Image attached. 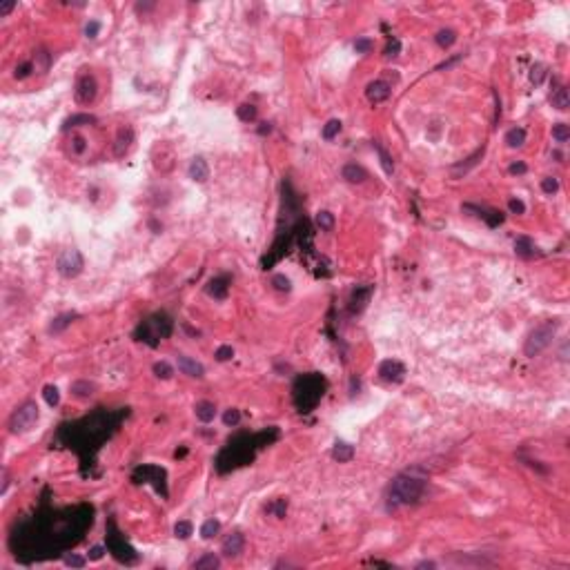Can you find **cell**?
<instances>
[{"instance_id":"obj_1","label":"cell","mask_w":570,"mask_h":570,"mask_svg":"<svg viewBox=\"0 0 570 570\" xmlns=\"http://www.w3.org/2000/svg\"><path fill=\"white\" fill-rule=\"evenodd\" d=\"M426 486H428V481L423 477H417L415 472H403V475L392 479L390 490H388V501L392 508L417 503L426 494Z\"/></svg>"},{"instance_id":"obj_2","label":"cell","mask_w":570,"mask_h":570,"mask_svg":"<svg viewBox=\"0 0 570 570\" xmlns=\"http://www.w3.org/2000/svg\"><path fill=\"white\" fill-rule=\"evenodd\" d=\"M321 396H323V379L319 376H303L294 385V399H297L301 412H308L310 408H314Z\"/></svg>"},{"instance_id":"obj_3","label":"cell","mask_w":570,"mask_h":570,"mask_svg":"<svg viewBox=\"0 0 570 570\" xmlns=\"http://www.w3.org/2000/svg\"><path fill=\"white\" fill-rule=\"evenodd\" d=\"M555 332H557V323H552V321H546V323L537 325L535 330L528 334V338H526L524 354H526V357H530V359L537 357V354H541L552 343Z\"/></svg>"},{"instance_id":"obj_4","label":"cell","mask_w":570,"mask_h":570,"mask_svg":"<svg viewBox=\"0 0 570 570\" xmlns=\"http://www.w3.org/2000/svg\"><path fill=\"white\" fill-rule=\"evenodd\" d=\"M38 406H36V401H25L20 408H16L14 415L9 417V430H12L14 434H23V432H29L31 428L38 423Z\"/></svg>"},{"instance_id":"obj_5","label":"cell","mask_w":570,"mask_h":570,"mask_svg":"<svg viewBox=\"0 0 570 570\" xmlns=\"http://www.w3.org/2000/svg\"><path fill=\"white\" fill-rule=\"evenodd\" d=\"M172 327L174 325H172L167 314H154L152 319H147L141 325V332H143L141 341H147L149 346H156L158 338H167L172 334Z\"/></svg>"},{"instance_id":"obj_6","label":"cell","mask_w":570,"mask_h":570,"mask_svg":"<svg viewBox=\"0 0 570 570\" xmlns=\"http://www.w3.org/2000/svg\"><path fill=\"white\" fill-rule=\"evenodd\" d=\"M56 267L65 278H76L85 267L83 254H80L78 250H74V247H69V250L61 252V256H58V261H56Z\"/></svg>"},{"instance_id":"obj_7","label":"cell","mask_w":570,"mask_h":570,"mask_svg":"<svg viewBox=\"0 0 570 570\" xmlns=\"http://www.w3.org/2000/svg\"><path fill=\"white\" fill-rule=\"evenodd\" d=\"M96 94H98V83L91 74H83L76 83V103L80 105H89L94 103Z\"/></svg>"},{"instance_id":"obj_8","label":"cell","mask_w":570,"mask_h":570,"mask_svg":"<svg viewBox=\"0 0 570 570\" xmlns=\"http://www.w3.org/2000/svg\"><path fill=\"white\" fill-rule=\"evenodd\" d=\"M379 376L383 381H388V383H401L403 376H406V365L401 361L388 359V361H383L379 365Z\"/></svg>"},{"instance_id":"obj_9","label":"cell","mask_w":570,"mask_h":570,"mask_svg":"<svg viewBox=\"0 0 570 570\" xmlns=\"http://www.w3.org/2000/svg\"><path fill=\"white\" fill-rule=\"evenodd\" d=\"M392 94V87L385 80H374V83H370L368 87H365V96H368L370 103L379 105V103H385V100L390 98Z\"/></svg>"},{"instance_id":"obj_10","label":"cell","mask_w":570,"mask_h":570,"mask_svg":"<svg viewBox=\"0 0 570 570\" xmlns=\"http://www.w3.org/2000/svg\"><path fill=\"white\" fill-rule=\"evenodd\" d=\"M243 548H245V537H243V532H232V535H227V537L223 539L220 552H223L225 557L234 559V557H239L241 552H243Z\"/></svg>"},{"instance_id":"obj_11","label":"cell","mask_w":570,"mask_h":570,"mask_svg":"<svg viewBox=\"0 0 570 570\" xmlns=\"http://www.w3.org/2000/svg\"><path fill=\"white\" fill-rule=\"evenodd\" d=\"M179 370L183 374L192 376V379H203L205 376V368L192 357H179Z\"/></svg>"},{"instance_id":"obj_12","label":"cell","mask_w":570,"mask_h":570,"mask_svg":"<svg viewBox=\"0 0 570 570\" xmlns=\"http://www.w3.org/2000/svg\"><path fill=\"white\" fill-rule=\"evenodd\" d=\"M132 143H134V132H132V127H123V130L118 132V136H116L114 154L118 156V158H121V156H125L127 152H130Z\"/></svg>"},{"instance_id":"obj_13","label":"cell","mask_w":570,"mask_h":570,"mask_svg":"<svg viewBox=\"0 0 570 570\" xmlns=\"http://www.w3.org/2000/svg\"><path fill=\"white\" fill-rule=\"evenodd\" d=\"M187 174H190V179H192V181H196V183H205V181L209 179V165L205 163V158L196 156V158L190 163V169H187Z\"/></svg>"},{"instance_id":"obj_14","label":"cell","mask_w":570,"mask_h":570,"mask_svg":"<svg viewBox=\"0 0 570 570\" xmlns=\"http://www.w3.org/2000/svg\"><path fill=\"white\" fill-rule=\"evenodd\" d=\"M227 290H230V278L227 276H218V278H212L207 283V294L214 299H225L227 297Z\"/></svg>"},{"instance_id":"obj_15","label":"cell","mask_w":570,"mask_h":570,"mask_svg":"<svg viewBox=\"0 0 570 570\" xmlns=\"http://www.w3.org/2000/svg\"><path fill=\"white\" fill-rule=\"evenodd\" d=\"M341 176L348 183H363L365 179H368V172H365L361 165H357V163H348V165H343Z\"/></svg>"},{"instance_id":"obj_16","label":"cell","mask_w":570,"mask_h":570,"mask_svg":"<svg viewBox=\"0 0 570 570\" xmlns=\"http://www.w3.org/2000/svg\"><path fill=\"white\" fill-rule=\"evenodd\" d=\"M332 459L338 461V464H348V461L354 459V445L346 443V441H338L332 448Z\"/></svg>"},{"instance_id":"obj_17","label":"cell","mask_w":570,"mask_h":570,"mask_svg":"<svg viewBox=\"0 0 570 570\" xmlns=\"http://www.w3.org/2000/svg\"><path fill=\"white\" fill-rule=\"evenodd\" d=\"M196 419L198 421H203V423H209V421H214V417H216V406H214L212 401H201V403H196Z\"/></svg>"},{"instance_id":"obj_18","label":"cell","mask_w":570,"mask_h":570,"mask_svg":"<svg viewBox=\"0 0 570 570\" xmlns=\"http://www.w3.org/2000/svg\"><path fill=\"white\" fill-rule=\"evenodd\" d=\"M515 252H517V256H521V259H532L535 256V243H532V239L519 236L515 241Z\"/></svg>"},{"instance_id":"obj_19","label":"cell","mask_w":570,"mask_h":570,"mask_svg":"<svg viewBox=\"0 0 570 570\" xmlns=\"http://www.w3.org/2000/svg\"><path fill=\"white\" fill-rule=\"evenodd\" d=\"M96 385L89 383V381H74L72 383V394L78 396V399H89L91 394H94Z\"/></svg>"},{"instance_id":"obj_20","label":"cell","mask_w":570,"mask_h":570,"mask_svg":"<svg viewBox=\"0 0 570 570\" xmlns=\"http://www.w3.org/2000/svg\"><path fill=\"white\" fill-rule=\"evenodd\" d=\"M370 294H372V288H363V290H357V292H354V297H352V312H361L365 305H368V301H370Z\"/></svg>"},{"instance_id":"obj_21","label":"cell","mask_w":570,"mask_h":570,"mask_svg":"<svg viewBox=\"0 0 570 570\" xmlns=\"http://www.w3.org/2000/svg\"><path fill=\"white\" fill-rule=\"evenodd\" d=\"M552 107H557L559 111H563V109H568L570 107V94H568V87H559L555 94H552Z\"/></svg>"},{"instance_id":"obj_22","label":"cell","mask_w":570,"mask_h":570,"mask_svg":"<svg viewBox=\"0 0 570 570\" xmlns=\"http://www.w3.org/2000/svg\"><path fill=\"white\" fill-rule=\"evenodd\" d=\"M505 143H508V147H512V149L521 147V145L526 143V130H521V127H512V130L505 134Z\"/></svg>"},{"instance_id":"obj_23","label":"cell","mask_w":570,"mask_h":570,"mask_svg":"<svg viewBox=\"0 0 570 570\" xmlns=\"http://www.w3.org/2000/svg\"><path fill=\"white\" fill-rule=\"evenodd\" d=\"M218 566H220V559L214 555V552H207V555H203L201 559H196V561H194L196 570H214Z\"/></svg>"},{"instance_id":"obj_24","label":"cell","mask_w":570,"mask_h":570,"mask_svg":"<svg viewBox=\"0 0 570 570\" xmlns=\"http://www.w3.org/2000/svg\"><path fill=\"white\" fill-rule=\"evenodd\" d=\"M74 319H76V314H74V312H67V314L56 316V319H53V323L49 325V332H53V334H58V332H63L65 327L72 325V321H74Z\"/></svg>"},{"instance_id":"obj_25","label":"cell","mask_w":570,"mask_h":570,"mask_svg":"<svg viewBox=\"0 0 570 570\" xmlns=\"http://www.w3.org/2000/svg\"><path fill=\"white\" fill-rule=\"evenodd\" d=\"M434 42H437L439 47H443V49H448V47H452L457 42V31L452 29H441L437 36H434Z\"/></svg>"},{"instance_id":"obj_26","label":"cell","mask_w":570,"mask_h":570,"mask_svg":"<svg viewBox=\"0 0 570 570\" xmlns=\"http://www.w3.org/2000/svg\"><path fill=\"white\" fill-rule=\"evenodd\" d=\"M94 121H96V118L89 116V114H74L72 118H67V121H65L63 130L67 132V130H72V127H78V125H83V123H85V125H89V123H94Z\"/></svg>"},{"instance_id":"obj_27","label":"cell","mask_w":570,"mask_h":570,"mask_svg":"<svg viewBox=\"0 0 570 570\" xmlns=\"http://www.w3.org/2000/svg\"><path fill=\"white\" fill-rule=\"evenodd\" d=\"M236 116H239L243 123H254L256 121V107L254 105H247V103L239 105V107H236Z\"/></svg>"},{"instance_id":"obj_28","label":"cell","mask_w":570,"mask_h":570,"mask_svg":"<svg viewBox=\"0 0 570 570\" xmlns=\"http://www.w3.org/2000/svg\"><path fill=\"white\" fill-rule=\"evenodd\" d=\"M316 225H319L321 230H325V232H330V230L334 227V214L327 212V209H321V212L316 214Z\"/></svg>"},{"instance_id":"obj_29","label":"cell","mask_w":570,"mask_h":570,"mask_svg":"<svg viewBox=\"0 0 570 570\" xmlns=\"http://www.w3.org/2000/svg\"><path fill=\"white\" fill-rule=\"evenodd\" d=\"M374 149H376V154H379V158H381V165H383V172L388 176H392V172H394V163H392V158H390V154L385 152L383 147H381L379 143H374Z\"/></svg>"},{"instance_id":"obj_30","label":"cell","mask_w":570,"mask_h":570,"mask_svg":"<svg viewBox=\"0 0 570 570\" xmlns=\"http://www.w3.org/2000/svg\"><path fill=\"white\" fill-rule=\"evenodd\" d=\"M192 532H194V526L190 524V521H179V524L174 526V537L176 539H190L192 537Z\"/></svg>"},{"instance_id":"obj_31","label":"cell","mask_w":570,"mask_h":570,"mask_svg":"<svg viewBox=\"0 0 570 570\" xmlns=\"http://www.w3.org/2000/svg\"><path fill=\"white\" fill-rule=\"evenodd\" d=\"M42 396H45L47 406H51V408H56L61 403V392H58L56 385H45L42 388Z\"/></svg>"},{"instance_id":"obj_32","label":"cell","mask_w":570,"mask_h":570,"mask_svg":"<svg viewBox=\"0 0 570 570\" xmlns=\"http://www.w3.org/2000/svg\"><path fill=\"white\" fill-rule=\"evenodd\" d=\"M218 530H220V524H218V521H216V519H207L205 524L201 526V537H203V539H212V537L216 535Z\"/></svg>"},{"instance_id":"obj_33","label":"cell","mask_w":570,"mask_h":570,"mask_svg":"<svg viewBox=\"0 0 570 570\" xmlns=\"http://www.w3.org/2000/svg\"><path fill=\"white\" fill-rule=\"evenodd\" d=\"M552 138H555L557 143H566L570 138V127L566 125V123H557V125L552 127Z\"/></svg>"},{"instance_id":"obj_34","label":"cell","mask_w":570,"mask_h":570,"mask_svg":"<svg viewBox=\"0 0 570 570\" xmlns=\"http://www.w3.org/2000/svg\"><path fill=\"white\" fill-rule=\"evenodd\" d=\"M338 132H341V121L332 118V121H327L325 127H323V138H325V141H332Z\"/></svg>"},{"instance_id":"obj_35","label":"cell","mask_w":570,"mask_h":570,"mask_svg":"<svg viewBox=\"0 0 570 570\" xmlns=\"http://www.w3.org/2000/svg\"><path fill=\"white\" fill-rule=\"evenodd\" d=\"M154 374L158 376V379H169V376L174 374V368L165 361H158V363H154Z\"/></svg>"},{"instance_id":"obj_36","label":"cell","mask_w":570,"mask_h":570,"mask_svg":"<svg viewBox=\"0 0 570 570\" xmlns=\"http://www.w3.org/2000/svg\"><path fill=\"white\" fill-rule=\"evenodd\" d=\"M239 421H241V412L236 410V408L225 410V415H223V423H225V426H236Z\"/></svg>"},{"instance_id":"obj_37","label":"cell","mask_w":570,"mask_h":570,"mask_svg":"<svg viewBox=\"0 0 570 570\" xmlns=\"http://www.w3.org/2000/svg\"><path fill=\"white\" fill-rule=\"evenodd\" d=\"M544 78H546V67L544 65H535L530 69V80L535 85H541V83H544Z\"/></svg>"},{"instance_id":"obj_38","label":"cell","mask_w":570,"mask_h":570,"mask_svg":"<svg viewBox=\"0 0 570 570\" xmlns=\"http://www.w3.org/2000/svg\"><path fill=\"white\" fill-rule=\"evenodd\" d=\"M285 510H288V501H285V499H278L276 503L267 505V512H274V515H276L278 519H281V517H285Z\"/></svg>"},{"instance_id":"obj_39","label":"cell","mask_w":570,"mask_h":570,"mask_svg":"<svg viewBox=\"0 0 570 570\" xmlns=\"http://www.w3.org/2000/svg\"><path fill=\"white\" fill-rule=\"evenodd\" d=\"M272 285L276 290H281V292H290L292 290V285H290V278H285L283 274H276V276L272 278Z\"/></svg>"},{"instance_id":"obj_40","label":"cell","mask_w":570,"mask_h":570,"mask_svg":"<svg viewBox=\"0 0 570 570\" xmlns=\"http://www.w3.org/2000/svg\"><path fill=\"white\" fill-rule=\"evenodd\" d=\"M541 190H544L546 194H555V192L559 190V181L552 179V176H546V179L541 181Z\"/></svg>"},{"instance_id":"obj_41","label":"cell","mask_w":570,"mask_h":570,"mask_svg":"<svg viewBox=\"0 0 570 570\" xmlns=\"http://www.w3.org/2000/svg\"><path fill=\"white\" fill-rule=\"evenodd\" d=\"M214 357H216V361H230V359L234 357V350L232 346H220L216 352H214Z\"/></svg>"},{"instance_id":"obj_42","label":"cell","mask_w":570,"mask_h":570,"mask_svg":"<svg viewBox=\"0 0 570 570\" xmlns=\"http://www.w3.org/2000/svg\"><path fill=\"white\" fill-rule=\"evenodd\" d=\"M372 47H374V42L370 38H357L354 40V49H357V53H368Z\"/></svg>"},{"instance_id":"obj_43","label":"cell","mask_w":570,"mask_h":570,"mask_svg":"<svg viewBox=\"0 0 570 570\" xmlns=\"http://www.w3.org/2000/svg\"><path fill=\"white\" fill-rule=\"evenodd\" d=\"M85 557H80V555H67L65 557V566H69V568H85Z\"/></svg>"},{"instance_id":"obj_44","label":"cell","mask_w":570,"mask_h":570,"mask_svg":"<svg viewBox=\"0 0 570 570\" xmlns=\"http://www.w3.org/2000/svg\"><path fill=\"white\" fill-rule=\"evenodd\" d=\"M34 67H36L34 63L27 61V63H23L20 67H16V74H14V76H16V78H27V76L31 74V69H34Z\"/></svg>"},{"instance_id":"obj_45","label":"cell","mask_w":570,"mask_h":570,"mask_svg":"<svg viewBox=\"0 0 570 570\" xmlns=\"http://www.w3.org/2000/svg\"><path fill=\"white\" fill-rule=\"evenodd\" d=\"M98 34H100V23L98 20H89L87 27H85V36L87 38H96Z\"/></svg>"},{"instance_id":"obj_46","label":"cell","mask_w":570,"mask_h":570,"mask_svg":"<svg viewBox=\"0 0 570 570\" xmlns=\"http://www.w3.org/2000/svg\"><path fill=\"white\" fill-rule=\"evenodd\" d=\"M483 218L488 220V225H490V227H494V225H499V223H503V214H501V212H494V209H492V212H488Z\"/></svg>"},{"instance_id":"obj_47","label":"cell","mask_w":570,"mask_h":570,"mask_svg":"<svg viewBox=\"0 0 570 570\" xmlns=\"http://www.w3.org/2000/svg\"><path fill=\"white\" fill-rule=\"evenodd\" d=\"M508 207H510V212H512V214H526V205L519 201V198H510Z\"/></svg>"},{"instance_id":"obj_48","label":"cell","mask_w":570,"mask_h":570,"mask_svg":"<svg viewBox=\"0 0 570 570\" xmlns=\"http://www.w3.org/2000/svg\"><path fill=\"white\" fill-rule=\"evenodd\" d=\"M399 51H401V42L396 40V38H392V40H390V45L385 47V56H388V58H390V56H396Z\"/></svg>"},{"instance_id":"obj_49","label":"cell","mask_w":570,"mask_h":570,"mask_svg":"<svg viewBox=\"0 0 570 570\" xmlns=\"http://www.w3.org/2000/svg\"><path fill=\"white\" fill-rule=\"evenodd\" d=\"M14 9H16V3H14V0H3V3H0V16L12 14Z\"/></svg>"},{"instance_id":"obj_50","label":"cell","mask_w":570,"mask_h":570,"mask_svg":"<svg viewBox=\"0 0 570 570\" xmlns=\"http://www.w3.org/2000/svg\"><path fill=\"white\" fill-rule=\"evenodd\" d=\"M103 555H105V548L103 546H94L89 550V559L91 561H98V559H103Z\"/></svg>"},{"instance_id":"obj_51","label":"cell","mask_w":570,"mask_h":570,"mask_svg":"<svg viewBox=\"0 0 570 570\" xmlns=\"http://www.w3.org/2000/svg\"><path fill=\"white\" fill-rule=\"evenodd\" d=\"M508 172L510 174H526V172H528V167H526V163H512L508 167Z\"/></svg>"},{"instance_id":"obj_52","label":"cell","mask_w":570,"mask_h":570,"mask_svg":"<svg viewBox=\"0 0 570 570\" xmlns=\"http://www.w3.org/2000/svg\"><path fill=\"white\" fill-rule=\"evenodd\" d=\"M85 149V138H80V136H76L74 138V152L76 154H80Z\"/></svg>"},{"instance_id":"obj_53","label":"cell","mask_w":570,"mask_h":570,"mask_svg":"<svg viewBox=\"0 0 570 570\" xmlns=\"http://www.w3.org/2000/svg\"><path fill=\"white\" fill-rule=\"evenodd\" d=\"M272 132V125L270 123H261V127H259V134L261 136H265V134H270Z\"/></svg>"},{"instance_id":"obj_54","label":"cell","mask_w":570,"mask_h":570,"mask_svg":"<svg viewBox=\"0 0 570 570\" xmlns=\"http://www.w3.org/2000/svg\"><path fill=\"white\" fill-rule=\"evenodd\" d=\"M434 566H437L434 561H421V563H417V568H434Z\"/></svg>"}]
</instances>
